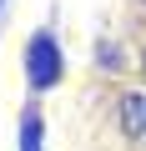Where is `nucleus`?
<instances>
[{
	"mask_svg": "<svg viewBox=\"0 0 146 151\" xmlns=\"http://www.w3.org/2000/svg\"><path fill=\"white\" fill-rule=\"evenodd\" d=\"M116 116H121V131L136 146H146V91H126L116 101Z\"/></svg>",
	"mask_w": 146,
	"mask_h": 151,
	"instance_id": "2",
	"label": "nucleus"
},
{
	"mask_svg": "<svg viewBox=\"0 0 146 151\" xmlns=\"http://www.w3.org/2000/svg\"><path fill=\"white\" fill-rule=\"evenodd\" d=\"M0 10H5V0H0Z\"/></svg>",
	"mask_w": 146,
	"mask_h": 151,
	"instance_id": "4",
	"label": "nucleus"
},
{
	"mask_svg": "<svg viewBox=\"0 0 146 151\" xmlns=\"http://www.w3.org/2000/svg\"><path fill=\"white\" fill-rule=\"evenodd\" d=\"M20 151H40V111L35 106L20 116Z\"/></svg>",
	"mask_w": 146,
	"mask_h": 151,
	"instance_id": "3",
	"label": "nucleus"
},
{
	"mask_svg": "<svg viewBox=\"0 0 146 151\" xmlns=\"http://www.w3.org/2000/svg\"><path fill=\"white\" fill-rule=\"evenodd\" d=\"M25 76H30L35 91H50L60 76H65V55H60V45H55L50 30H35L25 40Z\"/></svg>",
	"mask_w": 146,
	"mask_h": 151,
	"instance_id": "1",
	"label": "nucleus"
}]
</instances>
